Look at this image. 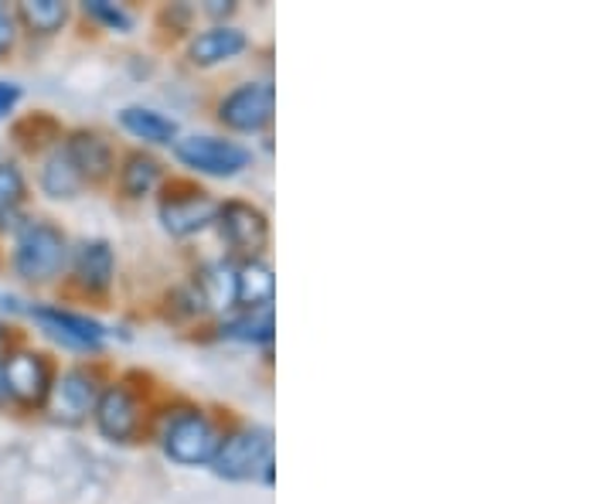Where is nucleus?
<instances>
[{
    "label": "nucleus",
    "mask_w": 613,
    "mask_h": 504,
    "mask_svg": "<svg viewBox=\"0 0 613 504\" xmlns=\"http://www.w3.org/2000/svg\"><path fill=\"white\" fill-rule=\"evenodd\" d=\"M68 256V242L51 222H28L17 236L14 245V269L17 276L32 284H45L51 276H59Z\"/></svg>",
    "instance_id": "1"
},
{
    "label": "nucleus",
    "mask_w": 613,
    "mask_h": 504,
    "mask_svg": "<svg viewBox=\"0 0 613 504\" xmlns=\"http://www.w3.org/2000/svg\"><path fill=\"white\" fill-rule=\"evenodd\" d=\"M270 464H273V437L263 426H246V430H236L233 437L218 440V450L212 457L215 474L228 477V481H246V477H255Z\"/></svg>",
    "instance_id": "2"
},
{
    "label": "nucleus",
    "mask_w": 613,
    "mask_h": 504,
    "mask_svg": "<svg viewBox=\"0 0 613 504\" xmlns=\"http://www.w3.org/2000/svg\"><path fill=\"white\" fill-rule=\"evenodd\" d=\"M164 450H167L171 461L185 464V467L212 464L215 450H218V430L201 410H182L167 419Z\"/></svg>",
    "instance_id": "3"
},
{
    "label": "nucleus",
    "mask_w": 613,
    "mask_h": 504,
    "mask_svg": "<svg viewBox=\"0 0 613 504\" xmlns=\"http://www.w3.org/2000/svg\"><path fill=\"white\" fill-rule=\"evenodd\" d=\"M177 158L201 174H215V178H233V174H239L252 161L246 147L218 137H188L177 143Z\"/></svg>",
    "instance_id": "4"
},
{
    "label": "nucleus",
    "mask_w": 613,
    "mask_h": 504,
    "mask_svg": "<svg viewBox=\"0 0 613 504\" xmlns=\"http://www.w3.org/2000/svg\"><path fill=\"white\" fill-rule=\"evenodd\" d=\"M273 103H276V92L270 83H246L222 99L218 119L225 126H233V130L255 134L273 119Z\"/></svg>",
    "instance_id": "5"
},
{
    "label": "nucleus",
    "mask_w": 613,
    "mask_h": 504,
    "mask_svg": "<svg viewBox=\"0 0 613 504\" xmlns=\"http://www.w3.org/2000/svg\"><path fill=\"white\" fill-rule=\"evenodd\" d=\"M96 378L83 368H68L59 382H51L48 389V413L55 423L75 426L83 423L96 410Z\"/></svg>",
    "instance_id": "6"
},
{
    "label": "nucleus",
    "mask_w": 613,
    "mask_h": 504,
    "mask_svg": "<svg viewBox=\"0 0 613 504\" xmlns=\"http://www.w3.org/2000/svg\"><path fill=\"white\" fill-rule=\"evenodd\" d=\"M4 386H8V395H14L24 406H41L51 389L48 358L38 355V351H17L4 365Z\"/></svg>",
    "instance_id": "7"
},
{
    "label": "nucleus",
    "mask_w": 613,
    "mask_h": 504,
    "mask_svg": "<svg viewBox=\"0 0 613 504\" xmlns=\"http://www.w3.org/2000/svg\"><path fill=\"white\" fill-rule=\"evenodd\" d=\"M218 218V201L209 198L204 191H185V194H167L161 201V222L171 236H195L204 225H212Z\"/></svg>",
    "instance_id": "8"
},
{
    "label": "nucleus",
    "mask_w": 613,
    "mask_h": 504,
    "mask_svg": "<svg viewBox=\"0 0 613 504\" xmlns=\"http://www.w3.org/2000/svg\"><path fill=\"white\" fill-rule=\"evenodd\" d=\"M218 222H222V236L228 239L233 249L255 252L266 245L270 225H266V215L255 205H246V201H225V205H218Z\"/></svg>",
    "instance_id": "9"
},
{
    "label": "nucleus",
    "mask_w": 613,
    "mask_h": 504,
    "mask_svg": "<svg viewBox=\"0 0 613 504\" xmlns=\"http://www.w3.org/2000/svg\"><path fill=\"white\" fill-rule=\"evenodd\" d=\"M137 423H140L137 399L130 395V389H126V386H110L107 392L99 395V402H96V426H99V433L107 440L126 443L137 433Z\"/></svg>",
    "instance_id": "10"
},
{
    "label": "nucleus",
    "mask_w": 613,
    "mask_h": 504,
    "mask_svg": "<svg viewBox=\"0 0 613 504\" xmlns=\"http://www.w3.org/2000/svg\"><path fill=\"white\" fill-rule=\"evenodd\" d=\"M35 317L48 327L51 335L59 341L72 344V348H99L107 331H102V324L83 317V314H72V311H62V307H38Z\"/></svg>",
    "instance_id": "11"
},
{
    "label": "nucleus",
    "mask_w": 613,
    "mask_h": 504,
    "mask_svg": "<svg viewBox=\"0 0 613 504\" xmlns=\"http://www.w3.org/2000/svg\"><path fill=\"white\" fill-rule=\"evenodd\" d=\"M68 161L75 164V171H79V178H89V181H102L107 174L113 171V150L110 143L102 140L99 134L92 130H79L72 134L68 147H65Z\"/></svg>",
    "instance_id": "12"
},
{
    "label": "nucleus",
    "mask_w": 613,
    "mask_h": 504,
    "mask_svg": "<svg viewBox=\"0 0 613 504\" xmlns=\"http://www.w3.org/2000/svg\"><path fill=\"white\" fill-rule=\"evenodd\" d=\"M273 293H276V280L263 260H246L236 269V304H242L246 311L273 307Z\"/></svg>",
    "instance_id": "13"
},
{
    "label": "nucleus",
    "mask_w": 613,
    "mask_h": 504,
    "mask_svg": "<svg viewBox=\"0 0 613 504\" xmlns=\"http://www.w3.org/2000/svg\"><path fill=\"white\" fill-rule=\"evenodd\" d=\"M242 48H246V35L239 28H225V24H218V28L201 32L191 41L188 55H191L195 65H218V62L236 59Z\"/></svg>",
    "instance_id": "14"
},
{
    "label": "nucleus",
    "mask_w": 613,
    "mask_h": 504,
    "mask_svg": "<svg viewBox=\"0 0 613 504\" xmlns=\"http://www.w3.org/2000/svg\"><path fill=\"white\" fill-rule=\"evenodd\" d=\"M113 249L107 242H83L75 252V276L86 290H107L113 284Z\"/></svg>",
    "instance_id": "15"
},
{
    "label": "nucleus",
    "mask_w": 613,
    "mask_h": 504,
    "mask_svg": "<svg viewBox=\"0 0 613 504\" xmlns=\"http://www.w3.org/2000/svg\"><path fill=\"white\" fill-rule=\"evenodd\" d=\"M198 300L215 311L236 307V269L228 263H212L198 273Z\"/></svg>",
    "instance_id": "16"
},
{
    "label": "nucleus",
    "mask_w": 613,
    "mask_h": 504,
    "mask_svg": "<svg viewBox=\"0 0 613 504\" xmlns=\"http://www.w3.org/2000/svg\"><path fill=\"white\" fill-rule=\"evenodd\" d=\"M158 181H161V164L153 161L150 154H143V150L130 154L120 167V188H123V194H130V198L150 194L153 188H158Z\"/></svg>",
    "instance_id": "17"
},
{
    "label": "nucleus",
    "mask_w": 613,
    "mask_h": 504,
    "mask_svg": "<svg viewBox=\"0 0 613 504\" xmlns=\"http://www.w3.org/2000/svg\"><path fill=\"white\" fill-rule=\"evenodd\" d=\"M120 123L130 130L134 137L140 140H150V143H171L177 137V123L153 113V110H140V106H130L120 113Z\"/></svg>",
    "instance_id": "18"
},
{
    "label": "nucleus",
    "mask_w": 613,
    "mask_h": 504,
    "mask_svg": "<svg viewBox=\"0 0 613 504\" xmlns=\"http://www.w3.org/2000/svg\"><path fill=\"white\" fill-rule=\"evenodd\" d=\"M41 188L51 198H72L75 191L83 188L79 171H75V164L68 161L65 150H55V154L45 161V167H41Z\"/></svg>",
    "instance_id": "19"
},
{
    "label": "nucleus",
    "mask_w": 613,
    "mask_h": 504,
    "mask_svg": "<svg viewBox=\"0 0 613 504\" xmlns=\"http://www.w3.org/2000/svg\"><path fill=\"white\" fill-rule=\"evenodd\" d=\"M65 17H68V11H65V4H59V0H24L21 4V21L38 35H55L65 24Z\"/></svg>",
    "instance_id": "20"
},
{
    "label": "nucleus",
    "mask_w": 613,
    "mask_h": 504,
    "mask_svg": "<svg viewBox=\"0 0 613 504\" xmlns=\"http://www.w3.org/2000/svg\"><path fill=\"white\" fill-rule=\"evenodd\" d=\"M222 335L236 341H273V307L246 311L242 317L228 320L222 327Z\"/></svg>",
    "instance_id": "21"
},
{
    "label": "nucleus",
    "mask_w": 613,
    "mask_h": 504,
    "mask_svg": "<svg viewBox=\"0 0 613 504\" xmlns=\"http://www.w3.org/2000/svg\"><path fill=\"white\" fill-rule=\"evenodd\" d=\"M24 198V178L14 164H0V215H8L11 209L21 205Z\"/></svg>",
    "instance_id": "22"
},
{
    "label": "nucleus",
    "mask_w": 613,
    "mask_h": 504,
    "mask_svg": "<svg viewBox=\"0 0 613 504\" xmlns=\"http://www.w3.org/2000/svg\"><path fill=\"white\" fill-rule=\"evenodd\" d=\"M86 14H92V17H99L102 24H110L113 32H130V14L126 11H120V8H113V4H107V0H89L86 4Z\"/></svg>",
    "instance_id": "23"
},
{
    "label": "nucleus",
    "mask_w": 613,
    "mask_h": 504,
    "mask_svg": "<svg viewBox=\"0 0 613 504\" xmlns=\"http://www.w3.org/2000/svg\"><path fill=\"white\" fill-rule=\"evenodd\" d=\"M17 99H21V89L14 83H0V116L11 113Z\"/></svg>",
    "instance_id": "24"
},
{
    "label": "nucleus",
    "mask_w": 613,
    "mask_h": 504,
    "mask_svg": "<svg viewBox=\"0 0 613 504\" xmlns=\"http://www.w3.org/2000/svg\"><path fill=\"white\" fill-rule=\"evenodd\" d=\"M11 45H14V21L0 11V55H4Z\"/></svg>",
    "instance_id": "25"
},
{
    "label": "nucleus",
    "mask_w": 613,
    "mask_h": 504,
    "mask_svg": "<svg viewBox=\"0 0 613 504\" xmlns=\"http://www.w3.org/2000/svg\"><path fill=\"white\" fill-rule=\"evenodd\" d=\"M236 8L233 4H222V0H212V8H209V14H233Z\"/></svg>",
    "instance_id": "26"
},
{
    "label": "nucleus",
    "mask_w": 613,
    "mask_h": 504,
    "mask_svg": "<svg viewBox=\"0 0 613 504\" xmlns=\"http://www.w3.org/2000/svg\"><path fill=\"white\" fill-rule=\"evenodd\" d=\"M8 341H11V335L4 331V327H0V358L8 355Z\"/></svg>",
    "instance_id": "27"
},
{
    "label": "nucleus",
    "mask_w": 613,
    "mask_h": 504,
    "mask_svg": "<svg viewBox=\"0 0 613 504\" xmlns=\"http://www.w3.org/2000/svg\"><path fill=\"white\" fill-rule=\"evenodd\" d=\"M8 399V386H4V368H0V402Z\"/></svg>",
    "instance_id": "28"
}]
</instances>
